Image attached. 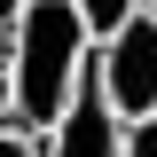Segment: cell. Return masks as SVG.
Instances as JSON below:
<instances>
[{
    "mask_svg": "<svg viewBox=\"0 0 157 157\" xmlns=\"http://www.w3.org/2000/svg\"><path fill=\"white\" fill-rule=\"evenodd\" d=\"M86 63H94V39H86V24H78L71 0H32L16 24V39H8V126H24V134H47L63 110H71L78 78H86Z\"/></svg>",
    "mask_w": 157,
    "mask_h": 157,
    "instance_id": "1",
    "label": "cell"
},
{
    "mask_svg": "<svg viewBox=\"0 0 157 157\" xmlns=\"http://www.w3.org/2000/svg\"><path fill=\"white\" fill-rule=\"evenodd\" d=\"M94 78H102V102L118 110V126L157 110V16H149V8L126 16V24L94 47Z\"/></svg>",
    "mask_w": 157,
    "mask_h": 157,
    "instance_id": "2",
    "label": "cell"
},
{
    "mask_svg": "<svg viewBox=\"0 0 157 157\" xmlns=\"http://www.w3.org/2000/svg\"><path fill=\"white\" fill-rule=\"evenodd\" d=\"M39 157H118V110L102 102V78L94 63H86V78H78L71 110L39 134Z\"/></svg>",
    "mask_w": 157,
    "mask_h": 157,
    "instance_id": "3",
    "label": "cell"
},
{
    "mask_svg": "<svg viewBox=\"0 0 157 157\" xmlns=\"http://www.w3.org/2000/svg\"><path fill=\"white\" fill-rule=\"evenodd\" d=\"M71 8H78V24H86V39H94V47H102L126 16H141V0H71Z\"/></svg>",
    "mask_w": 157,
    "mask_h": 157,
    "instance_id": "4",
    "label": "cell"
},
{
    "mask_svg": "<svg viewBox=\"0 0 157 157\" xmlns=\"http://www.w3.org/2000/svg\"><path fill=\"white\" fill-rule=\"evenodd\" d=\"M118 157H157V110H149V118H126V126H118Z\"/></svg>",
    "mask_w": 157,
    "mask_h": 157,
    "instance_id": "5",
    "label": "cell"
},
{
    "mask_svg": "<svg viewBox=\"0 0 157 157\" xmlns=\"http://www.w3.org/2000/svg\"><path fill=\"white\" fill-rule=\"evenodd\" d=\"M0 157H39V134H24V126H0Z\"/></svg>",
    "mask_w": 157,
    "mask_h": 157,
    "instance_id": "6",
    "label": "cell"
},
{
    "mask_svg": "<svg viewBox=\"0 0 157 157\" xmlns=\"http://www.w3.org/2000/svg\"><path fill=\"white\" fill-rule=\"evenodd\" d=\"M24 8H32V0H0V39H16V24H24Z\"/></svg>",
    "mask_w": 157,
    "mask_h": 157,
    "instance_id": "7",
    "label": "cell"
},
{
    "mask_svg": "<svg viewBox=\"0 0 157 157\" xmlns=\"http://www.w3.org/2000/svg\"><path fill=\"white\" fill-rule=\"evenodd\" d=\"M8 94L16 86H8V39H0V126H8Z\"/></svg>",
    "mask_w": 157,
    "mask_h": 157,
    "instance_id": "8",
    "label": "cell"
},
{
    "mask_svg": "<svg viewBox=\"0 0 157 157\" xmlns=\"http://www.w3.org/2000/svg\"><path fill=\"white\" fill-rule=\"evenodd\" d=\"M141 8H149V16H157V0H141Z\"/></svg>",
    "mask_w": 157,
    "mask_h": 157,
    "instance_id": "9",
    "label": "cell"
}]
</instances>
